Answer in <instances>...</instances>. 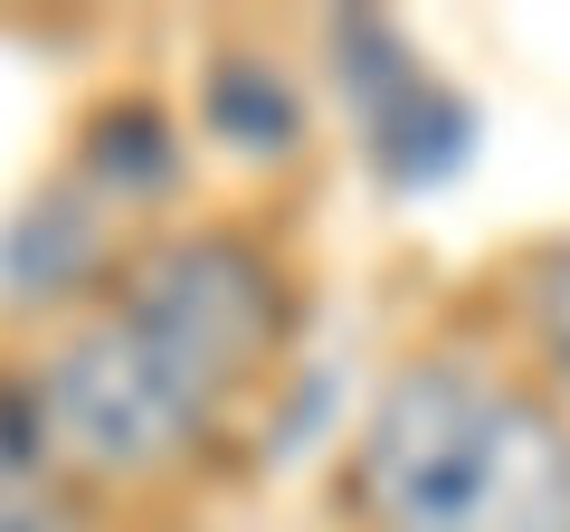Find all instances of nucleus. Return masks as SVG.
Returning <instances> with one entry per match:
<instances>
[{"label":"nucleus","instance_id":"obj_1","mask_svg":"<svg viewBox=\"0 0 570 532\" xmlns=\"http://www.w3.org/2000/svg\"><path fill=\"white\" fill-rule=\"evenodd\" d=\"M362 532H570V418L475 352H419L352 437Z\"/></svg>","mask_w":570,"mask_h":532},{"label":"nucleus","instance_id":"obj_2","mask_svg":"<svg viewBox=\"0 0 570 532\" xmlns=\"http://www.w3.org/2000/svg\"><path fill=\"white\" fill-rule=\"evenodd\" d=\"M39 418H48V456L105 475V485H153L171 475L209 428H219V400L171 362L153 333H134L115 305H96L86 324L58 333L39 371Z\"/></svg>","mask_w":570,"mask_h":532},{"label":"nucleus","instance_id":"obj_3","mask_svg":"<svg viewBox=\"0 0 570 532\" xmlns=\"http://www.w3.org/2000/svg\"><path fill=\"white\" fill-rule=\"evenodd\" d=\"M105 305L153 333V343L219 400V418L247 400V381L276 371L285 324H295L285 266L266 257L257 238H238V228H181V238L134 247Z\"/></svg>","mask_w":570,"mask_h":532},{"label":"nucleus","instance_id":"obj_4","mask_svg":"<svg viewBox=\"0 0 570 532\" xmlns=\"http://www.w3.org/2000/svg\"><path fill=\"white\" fill-rule=\"evenodd\" d=\"M324 67L333 96L352 115V144H362L371 181L390 190H438L475 162V105L448 67L428 58L390 10H333L324 20Z\"/></svg>","mask_w":570,"mask_h":532},{"label":"nucleus","instance_id":"obj_5","mask_svg":"<svg viewBox=\"0 0 570 532\" xmlns=\"http://www.w3.org/2000/svg\"><path fill=\"white\" fill-rule=\"evenodd\" d=\"M105 228H115V200H96L77 171H67V181H48L20 219L0 228V295L58 305V295L96 286L105 257H115V238H105Z\"/></svg>","mask_w":570,"mask_h":532},{"label":"nucleus","instance_id":"obj_6","mask_svg":"<svg viewBox=\"0 0 570 532\" xmlns=\"http://www.w3.org/2000/svg\"><path fill=\"white\" fill-rule=\"evenodd\" d=\"M200 134L238 162H285L305 144V86L257 48H219L200 67Z\"/></svg>","mask_w":570,"mask_h":532},{"label":"nucleus","instance_id":"obj_7","mask_svg":"<svg viewBox=\"0 0 570 532\" xmlns=\"http://www.w3.org/2000/svg\"><path fill=\"white\" fill-rule=\"evenodd\" d=\"M190 171V134L163 115L153 96H124V105H96L77 134V181L96 200L134 209V200H171Z\"/></svg>","mask_w":570,"mask_h":532},{"label":"nucleus","instance_id":"obj_8","mask_svg":"<svg viewBox=\"0 0 570 532\" xmlns=\"http://www.w3.org/2000/svg\"><path fill=\"white\" fill-rule=\"evenodd\" d=\"M504 314L523 333V352L542 362V381L570 390V238H542L504 266Z\"/></svg>","mask_w":570,"mask_h":532},{"label":"nucleus","instance_id":"obj_9","mask_svg":"<svg viewBox=\"0 0 570 532\" xmlns=\"http://www.w3.org/2000/svg\"><path fill=\"white\" fill-rule=\"evenodd\" d=\"M0 532H67V513H58V494H48V475L0 466Z\"/></svg>","mask_w":570,"mask_h":532}]
</instances>
